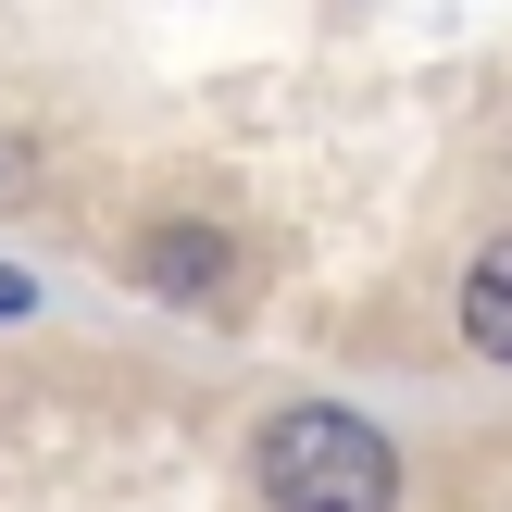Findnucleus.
I'll return each mask as SVG.
<instances>
[{
    "instance_id": "obj_3",
    "label": "nucleus",
    "mask_w": 512,
    "mask_h": 512,
    "mask_svg": "<svg viewBox=\"0 0 512 512\" xmlns=\"http://www.w3.org/2000/svg\"><path fill=\"white\" fill-rule=\"evenodd\" d=\"M138 275H150V288H225V238L175 225V238H150V250H138Z\"/></svg>"
},
{
    "instance_id": "obj_1",
    "label": "nucleus",
    "mask_w": 512,
    "mask_h": 512,
    "mask_svg": "<svg viewBox=\"0 0 512 512\" xmlns=\"http://www.w3.org/2000/svg\"><path fill=\"white\" fill-rule=\"evenodd\" d=\"M250 475H263V500H275V512H388V500H400L388 438H375L363 413H325V400L275 413V425H263V450H250Z\"/></svg>"
},
{
    "instance_id": "obj_4",
    "label": "nucleus",
    "mask_w": 512,
    "mask_h": 512,
    "mask_svg": "<svg viewBox=\"0 0 512 512\" xmlns=\"http://www.w3.org/2000/svg\"><path fill=\"white\" fill-rule=\"evenodd\" d=\"M13 313H25V275H13V263H0V325H13Z\"/></svg>"
},
{
    "instance_id": "obj_2",
    "label": "nucleus",
    "mask_w": 512,
    "mask_h": 512,
    "mask_svg": "<svg viewBox=\"0 0 512 512\" xmlns=\"http://www.w3.org/2000/svg\"><path fill=\"white\" fill-rule=\"evenodd\" d=\"M463 325H475V350H500V363H512V238L463 275Z\"/></svg>"
}]
</instances>
